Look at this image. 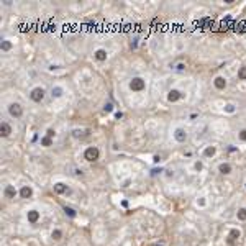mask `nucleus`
<instances>
[{
	"label": "nucleus",
	"instance_id": "1",
	"mask_svg": "<svg viewBox=\"0 0 246 246\" xmlns=\"http://www.w3.org/2000/svg\"><path fill=\"white\" fill-rule=\"evenodd\" d=\"M99 156H100V151H99V148H95V146H90V148H87V149H85V153H84V159H87L89 163H94V161H97V159H99Z\"/></svg>",
	"mask_w": 246,
	"mask_h": 246
},
{
	"label": "nucleus",
	"instance_id": "2",
	"mask_svg": "<svg viewBox=\"0 0 246 246\" xmlns=\"http://www.w3.org/2000/svg\"><path fill=\"white\" fill-rule=\"evenodd\" d=\"M44 95H46V92H44L43 87H35L33 90H31V94H30V99L33 102H41L43 99H44Z\"/></svg>",
	"mask_w": 246,
	"mask_h": 246
},
{
	"label": "nucleus",
	"instance_id": "3",
	"mask_svg": "<svg viewBox=\"0 0 246 246\" xmlns=\"http://www.w3.org/2000/svg\"><path fill=\"white\" fill-rule=\"evenodd\" d=\"M144 80L141 79V77H133L131 79V82H130V89L133 92H141L143 89H144Z\"/></svg>",
	"mask_w": 246,
	"mask_h": 246
},
{
	"label": "nucleus",
	"instance_id": "4",
	"mask_svg": "<svg viewBox=\"0 0 246 246\" xmlns=\"http://www.w3.org/2000/svg\"><path fill=\"white\" fill-rule=\"evenodd\" d=\"M8 113L12 115V117H15V118H20L21 115H23V109H21L20 104H12L8 107Z\"/></svg>",
	"mask_w": 246,
	"mask_h": 246
},
{
	"label": "nucleus",
	"instance_id": "5",
	"mask_svg": "<svg viewBox=\"0 0 246 246\" xmlns=\"http://www.w3.org/2000/svg\"><path fill=\"white\" fill-rule=\"evenodd\" d=\"M26 220H28V223H31V225L38 223V220H39V212H38V210H28V212H26Z\"/></svg>",
	"mask_w": 246,
	"mask_h": 246
},
{
	"label": "nucleus",
	"instance_id": "6",
	"mask_svg": "<svg viewBox=\"0 0 246 246\" xmlns=\"http://www.w3.org/2000/svg\"><path fill=\"white\" fill-rule=\"evenodd\" d=\"M53 189H54V192L58 195H63V194H67V192H69V187H67L64 182H56L54 185H53Z\"/></svg>",
	"mask_w": 246,
	"mask_h": 246
},
{
	"label": "nucleus",
	"instance_id": "7",
	"mask_svg": "<svg viewBox=\"0 0 246 246\" xmlns=\"http://www.w3.org/2000/svg\"><path fill=\"white\" fill-rule=\"evenodd\" d=\"M31 195H33V189L30 187V185H23V187L20 189V197L21 199H31Z\"/></svg>",
	"mask_w": 246,
	"mask_h": 246
},
{
	"label": "nucleus",
	"instance_id": "8",
	"mask_svg": "<svg viewBox=\"0 0 246 246\" xmlns=\"http://www.w3.org/2000/svg\"><path fill=\"white\" fill-rule=\"evenodd\" d=\"M179 99H182V94L179 90H176V89L169 90V94H167V100L169 102H177Z\"/></svg>",
	"mask_w": 246,
	"mask_h": 246
},
{
	"label": "nucleus",
	"instance_id": "9",
	"mask_svg": "<svg viewBox=\"0 0 246 246\" xmlns=\"http://www.w3.org/2000/svg\"><path fill=\"white\" fill-rule=\"evenodd\" d=\"M17 189L13 187V185H7V187H5V190H4V195L7 197V199H15V197H17Z\"/></svg>",
	"mask_w": 246,
	"mask_h": 246
},
{
	"label": "nucleus",
	"instance_id": "10",
	"mask_svg": "<svg viewBox=\"0 0 246 246\" xmlns=\"http://www.w3.org/2000/svg\"><path fill=\"white\" fill-rule=\"evenodd\" d=\"M174 138H176L179 143H184L185 140H187V133H185L182 128H177V130L174 131Z\"/></svg>",
	"mask_w": 246,
	"mask_h": 246
},
{
	"label": "nucleus",
	"instance_id": "11",
	"mask_svg": "<svg viewBox=\"0 0 246 246\" xmlns=\"http://www.w3.org/2000/svg\"><path fill=\"white\" fill-rule=\"evenodd\" d=\"M10 133H12V126L7 123V121H2V126H0V135L4 138L10 136Z\"/></svg>",
	"mask_w": 246,
	"mask_h": 246
},
{
	"label": "nucleus",
	"instance_id": "12",
	"mask_svg": "<svg viewBox=\"0 0 246 246\" xmlns=\"http://www.w3.org/2000/svg\"><path fill=\"white\" fill-rule=\"evenodd\" d=\"M95 59L97 61H105V59H107V51L105 49H97L95 51Z\"/></svg>",
	"mask_w": 246,
	"mask_h": 246
},
{
	"label": "nucleus",
	"instance_id": "13",
	"mask_svg": "<svg viewBox=\"0 0 246 246\" xmlns=\"http://www.w3.org/2000/svg\"><path fill=\"white\" fill-rule=\"evenodd\" d=\"M64 94V89L59 87V85H56V87H53V90H51V95L53 97H61Z\"/></svg>",
	"mask_w": 246,
	"mask_h": 246
},
{
	"label": "nucleus",
	"instance_id": "14",
	"mask_svg": "<svg viewBox=\"0 0 246 246\" xmlns=\"http://www.w3.org/2000/svg\"><path fill=\"white\" fill-rule=\"evenodd\" d=\"M64 213H66L69 218H75V217H77V212H75L72 207H64Z\"/></svg>",
	"mask_w": 246,
	"mask_h": 246
},
{
	"label": "nucleus",
	"instance_id": "15",
	"mask_svg": "<svg viewBox=\"0 0 246 246\" xmlns=\"http://www.w3.org/2000/svg\"><path fill=\"white\" fill-rule=\"evenodd\" d=\"M225 85H226V80L223 77H217L215 79V87L217 89H225Z\"/></svg>",
	"mask_w": 246,
	"mask_h": 246
},
{
	"label": "nucleus",
	"instance_id": "16",
	"mask_svg": "<svg viewBox=\"0 0 246 246\" xmlns=\"http://www.w3.org/2000/svg\"><path fill=\"white\" fill-rule=\"evenodd\" d=\"M51 238H53V240H56V241H58V240H61V238H63V231H61L59 228L53 230V233H51Z\"/></svg>",
	"mask_w": 246,
	"mask_h": 246
},
{
	"label": "nucleus",
	"instance_id": "17",
	"mask_svg": "<svg viewBox=\"0 0 246 246\" xmlns=\"http://www.w3.org/2000/svg\"><path fill=\"white\" fill-rule=\"evenodd\" d=\"M218 169H220L221 174H230V172H231V166H230V164H220Z\"/></svg>",
	"mask_w": 246,
	"mask_h": 246
},
{
	"label": "nucleus",
	"instance_id": "18",
	"mask_svg": "<svg viewBox=\"0 0 246 246\" xmlns=\"http://www.w3.org/2000/svg\"><path fill=\"white\" fill-rule=\"evenodd\" d=\"M10 49H12V43L8 39H4L2 41V51H10Z\"/></svg>",
	"mask_w": 246,
	"mask_h": 246
},
{
	"label": "nucleus",
	"instance_id": "19",
	"mask_svg": "<svg viewBox=\"0 0 246 246\" xmlns=\"http://www.w3.org/2000/svg\"><path fill=\"white\" fill-rule=\"evenodd\" d=\"M41 144L46 146V148H48V146H51V144H53V138H49V136L41 138Z\"/></svg>",
	"mask_w": 246,
	"mask_h": 246
},
{
	"label": "nucleus",
	"instance_id": "20",
	"mask_svg": "<svg viewBox=\"0 0 246 246\" xmlns=\"http://www.w3.org/2000/svg\"><path fill=\"white\" fill-rule=\"evenodd\" d=\"M236 238H240V231L238 230H231V233H230V243L233 245V240H236Z\"/></svg>",
	"mask_w": 246,
	"mask_h": 246
},
{
	"label": "nucleus",
	"instance_id": "21",
	"mask_svg": "<svg viewBox=\"0 0 246 246\" xmlns=\"http://www.w3.org/2000/svg\"><path fill=\"white\" fill-rule=\"evenodd\" d=\"M236 217H238V220H246V209H240V210H238Z\"/></svg>",
	"mask_w": 246,
	"mask_h": 246
},
{
	"label": "nucleus",
	"instance_id": "22",
	"mask_svg": "<svg viewBox=\"0 0 246 246\" xmlns=\"http://www.w3.org/2000/svg\"><path fill=\"white\" fill-rule=\"evenodd\" d=\"M163 171H164L163 167H154V169L151 171V176H158V174H161Z\"/></svg>",
	"mask_w": 246,
	"mask_h": 246
},
{
	"label": "nucleus",
	"instance_id": "23",
	"mask_svg": "<svg viewBox=\"0 0 246 246\" xmlns=\"http://www.w3.org/2000/svg\"><path fill=\"white\" fill-rule=\"evenodd\" d=\"M215 154V148H207V149H205V156H213Z\"/></svg>",
	"mask_w": 246,
	"mask_h": 246
},
{
	"label": "nucleus",
	"instance_id": "24",
	"mask_svg": "<svg viewBox=\"0 0 246 246\" xmlns=\"http://www.w3.org/2000/svg\"><path fill=\"white\" fill-rule=\"evenodd\" d=\"M238 77H240V79H246V67H243L241 71L238 72Z\"/></svg>",
	"mask_w": 246,
	"mask_h": 246
},
{
	"label": "nucleus",
	"instance_id": "25",
	"mask_svg": "<svg viewBox=\"0 0 246 246\" xmlns=\"http://www.w3.org/2000/svg\"><path fill=\"white\" fill-rule=\"evenodd\" d=\"M104 110H105V112H112V110H113V104H110V102H109V104H105Z\"/></svg>",
	"mask_w": 246,
	"mask_h": 246
},
{
	"label": "nucleus",
	"instance_id": "26",
	"mask_svg": "<svg viewBox=\"0 0 246 246\" xmlns=\"http://www.w3.org/2000/svg\"><path fill=\"white\" fill-rule=\"evenodd\" d=\"M54 130H53V128H49V130H48V131H46V136H49V138H54Z\"/></svg>",
	"mask_w": 246,
	"mask_h": 246
},
{
	"label": "nucleus",
	"instance_id": "27",
	"mask_svg": "<svg viewBox=\"0 0 246 246\" xmlns=\"http://www.w3.org/2000/svg\"><path fill=\"white\" fill-rule=\"evenodd\" d=\"M240 138H241L243 141H246V130H241V133H240Z\"/></svg>",
	"mask_w": 246,
	"mask_h": 246
},
{
	"label": "nucleus",
	"instance_id": "28",
	"mask_svg": "<svg viewBox=\"0 0 246 246\" xmlns=\"http://www.w3.org/2000/svg\"><path fill=\"white\" fill-rule=\"evenodd\" d=\"M176 69H177V71H184V69H185V66H184L182 63H179L177 66H176Z\"/></svg>",
	"mask_w": 246,
	"mask_h": 246
},
{
	"label": "nucleus",
	"instance_id": "29",
	"mask_svg": "<svg viewBox=\"0 0 246 246\" xmlns=\"http://www.w3.org/2000/svg\"><path fill=\"white\" fill-rule=\"evenodd\" d=\"M153 161H154V163H156V164H158V163H159V161H161V156H158V154H156V156H154V158H153Z\"/></svg>",
	"mask_w": 246,
	"mask_h": 246
},
{
	"label": "nucleus",
	"instance_id": "30",
	"mask_svg": "<svg viewBox=\"0 0 246 246\" xmlns=\"http://www.w3.org/2000/svg\"><path fill=\"white\" fill-rule=\"evenodd\" d=\"M121 117H123V113H121V112H117V113H115V118H117V120H120Z\"/></svg>",
	"mask_w": 246,
	"mask_h": 246
},
{
	"label": "nucleus",
	"instance_id": "31",
	"mask_svg": "<svg viewBox=\"0 0 246 246\" xmlns=\"http://www.w3.org/2000/svg\"><path fill=\"white\" fill-rule=\"evenodd\" d=\"M233 105H226V112H233Z\"/></svg>",
	"mask_w": 246,
	"mask_h": 246
}]
</instances>
